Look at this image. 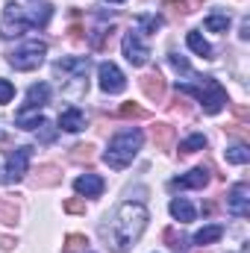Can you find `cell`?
I'll return each mask as SVG.
<instances>
[{
	"mask_svg": "<svg viewBox=\"0 0 250 253\" xmlns=\"http://www.w3.org/2000/svg\"><path fill=\"white\" fill-rule=\"evenodd\" d=\"M227 27H230V15H209L206 18L209 33H227Z\"/></svg>",
	"mask_w": 250,
	"mask_h": 253,
	"instance_id": "cell-25",
	"label": "cell"
},
{
	"mask_svg": "<svg viewBox=\"0 0 250 253\" xmlns=\"http://www.w3.org/2000/svg\"><path fill=\"white\" fill-rule=\"evenodd\" d=\"M85 248H88V239L83 233H71L65 239V253H85Z\"/></svg>",
	"mask_w": 250,
	"mask_h": 253,
	"instance_id": "cell-23",
	"label": "cell"
},
{
	"mask_svg": "<svg viewBox=\"0 0 250 253\" xmlns=\"http://www.w3.org/2000/svg\"><path fill=\"white\" fill-rule=\"evenodd\" d=\"M209 183V174H206V168H194V171H188L183 177H177L171 186L174 189H203Z\"/></svg>",
	"mask_w": 250,
	"mask_h": 253,
	"instance_id": "cell-13",
	"label": "cell"
},
{
	"mask_svg": "<svg viewBox=\"0 0 250 253\" xmlns=\"http://www.w3.org/2000/svg\"><path fill=\"white\" fill-rule=\"evenodd\" d=\"M74 189H77V194H85V197H97V194L103 191V180H100L97 174H85V177H80V180L74 183Z\"/></svg>",
	"mask_w": 250,
	"mask_h": 253,
	"instance_id": "cell-16",
	"label": "cell"
},
{
	"mask_svg": "<svg viewBox=\"0 0 250 253\" xmlns=\"http://www.w3.org/2000/svg\"><path fill=\"white\" fill-rule=\"evenodd\" d=\"M138 83H141V91H144L147 100H153V103H162L165 100V77L159 71H147Z\"/></svg>",
	"mask_w": 250,
	"mask_h": 253,
	"instance_id": "cell-11",
	"label": "cell"
},
{
	"mask_svg": "<svg viewBox=\"0 0 250 253\" xmlns=\"http://www.w3.org/2000/svg\"><path fill=\"white\" fill-rule=\"evenodd\" d=\"M30 27H33V18H27V12H24L21 6L9 3V6L3 9V21H0V36H3V39H18V36H24Z\"/></svg>",
	"mask_w": 250,
	"mask_h": 253,
	"instance_id": "cell-6",
	"label": "cell"
},
{
	"mask_svg": "<svg viewBox=\"0 0 250 253\" xmlns=\"http://www.w3.org/2000/svg\"><path fill=\"white\" fill-rule=\"evenodd\" d=\"M138 27H141V33H156L162 27V18L159 15H141L138 18Z\"/></svg>",
	"mask_w": 250,
	"mask_h": 253,
	"instance_id": "cell-30",
	"label": "cell"
},
{
	"mask_svg": "<svg viewBox=\"0 0 250 253\" xmlns=\"http://www.w3.org/2000/svg\"><path fill=\"white\" fill-rule=\"evenodd\" d=\"M150 138H153V144L159 150H171V144H174V126L171 124H153L150 126Z\"/></svg>",
	"mask_w": 250,
	"mask_h": 253,
	"instance_id": "cell-15",
	"label": "cell"
},
{
	"mask_svg": "<svg viewBox=\"0 0 250 253\" xmlns=\"http://www.w3.org/2000/svg\"><path fill=\"white\" fill-rule=\"evenodd\" d=\"M71 159H74V162H91V159H94V147H91V144H77V147L71 150Z\"/></svg>",
	"mask_w": 250,
	"mask_h": 253,
	"instance_id": "cell-27",
	"label": "cell"
},
{
	"mask_svg": "<svg viewBox=\"0 0 250 253\" xmlns=\"http://www.w3.org/2000/svg\"><path fill=\"white\" fill-rule=\"evenodd\" d=\"M56 183H62V171H59L53 162L39 165V171L33 174V186H36V189H47V186H56Z\"/></svg>",
	"mask_w": 250,
	"mask_h": 253,
	"instance_id": "cell-12",
	"label": "cell"
},
{
	"mask_svg": "<svg viewBox=\"0 0 250 253\" xmlns=\"http://www.w3.org/2000/svg\"><path fill=\"white\" fill-rule=\"evenodd\" d=\"M44 53H47V44L39 42V39H33V42H24L21 47L9 50L6 59H9V65L15 71H36L39 65L44 62Z\"/></svg>",
	"mask_w": 250,
	"mask_h": 253,
	"instance_id": "cell-4",
	"label": "cell"
},
{
	"mask_svg": "<svg viewBox=\"0 0 250 253\" xmlns=\"http://www.w3.org/2000/svg\"><path fill=\"white\" fill-rule=\"evenodd\" d=\"M65 212H71V215H83V212H85V203H83L80 197H71V200H65Z\"/></svg>",
	"mask_w": 250,
	"mask_h": 253,
	"instance_id": "cell-32",
	"label": "cell"
},
{
	"mask_svg": "<svg viewBox=\"0 0 250 253\" xmlns=\"http://www.w3.org/2000/svg\"><path fill=\"white\" fill-rule=\"evenodd\" d=\"M233 112H236V118H239V121H248V118H250V112H248V106H245V103H233Z\"/></svg>",
	"mask_w": 250,
	"mask_h": 253,
	"instance_id": "cell-36",
	"label": "cell"
},
{
	"mask_svg": "<svg viewBox=\"0 0 250 253\" xmlns=\"http://www.w3.org/2000/svg\"><path fill=\"white\" fill-rule=\"evenodd\" d=\"M0 245H3L6 251H12V248H15V242H12V239H0Z\"/></svg>",
	"mask_w": 250,
	"mask_h": 253,
	"instance_id": "cell-38",
	"label": "cell"
},
{
	"mask_svg": "<svg viewBox=\"0 0 250 253\" xmlns=\"http://www.w3.org/2000/svg\"><path fill=\"white\" fill-rule=\"evenodd\" d=\"M97 77H100V88L106 94H121L126 88V77L118 71V65H112V62H100Z\"/></svg>",
	"mask_w": 250,
	"mask_h": 253,
	"instance_id": "cell-8",
	"label": "cell"
},
{
	"mask_svg": "<svg viewBox=\"0 0 250 253\" xmlns=\"http://www.w3.org/2000/svg\"><path fill=\"white\" fill-rule=\"evenodd\" d=\"M165 9H171L174 15H186L188 3H186V0H165Z\"/></svg>",
	"mask_w": 250,
	"mask_h": 253,
	"instance_id": "cell-34",
	"label": "cell"
},
{
	"mask_svg": "<svg viewBox=\"0 0 250 253\" xmlns=\"http://www.w3.org/2000/svg\"><path fill=\"white\" fill-rule=\"evenodd\" d=\"M30 156H33V147H15V153H9V159H6V168H3V183H6V186L18 183V180L27 174Z\"/></svg>",
	"mask_w": 250,
	"mask_h": 253,
	"instance_id": "cell-7",
	"label": "cell"
},
{
	"mask_svg": "<svg viewBox=\"0 0 250 253\" xmlns=\"http://www.w3.org/2000/svg\"><path fill=\"white\" fill-rule=\"evenodd\" d=\"M47 100H50V85H47V83H39V85H30V91H27V103H24V106H30V109H42V106H47Z\"/></svg>",
	"mask_w": 250,
	"mask_h": 253,
	"instance_id": "cell-14",
	"label": "cell"
},
{
	"mask_svg": "<svg viewBox=\"0 0 250 253\" xmlns=\"http://www.w3.org/2000/svg\"><path fill=\"white\" fill-rule=\"evenodd\" d=\"M227 209L233 215H239V218H248L250 215V186L248 183H239V186L230 189V194H227Z\"/></svg>",
	"mask_w": 250,
	"mask_h": 253,
	"instance_id": "cell-10",
	"label": "cell"
},
{
	"mask_svg": "<svg viewBox=\"0 0 250 253\" xmlns=\"http://www.w3.org/2000/svg\"><path fill=\"white\" fill-rule=\"evenodd\" d=\"M171 215H174L177 221L188 224V221H194V206L188 203L186 197H177V200H171Z\"/></svg>",
	"mask_w": 250,
	"mask_h": 253,
	"instance_id": "cell-19",
	"label": "cell"
},
{
	"mask_svg": "<svg viewBox=\"0 0 250 253\" xmlns=\"http://www.w3.org/2000/svg\"><path fill=\"white\" fill-rule=\"evenodd\" d=\"M56 74L65 80V85H77L74 94H83L88 88V59L83 56H68L62 62H56Z\"/></svg>",
	"mask_w": 250,
	"mask_h": 253,
	"instance_id": "cell-5",
	"label": "cell"
},
{
	"mask_svg": "<svg viewBox=\"0 0 250 253\" xmlns=\"http://www.w3.org/2000/svg\"><path fill=\"white\" fill-rule=\"evenodd\" d=\"M165 245H168L174 253H186L188 251V239L183 236V233H177L174 227H168V230H165Z\"/></svg>",
	"mask_w": 250,
	"mask_h": 253,
	"instance_id": "cell-20",
	"label": "cell"
},
{
	"mask_svg": "<svg viewBox=\"0 0 250 253\" xmlns=\"http://www.w3.org/2000/svg\"><path fill=\"white\" fill-rule=\"evenodd\" d=\"M227 162H233V165H248L250 162V150L245 147V144L227 147Z\"/></svg>",
	"mask_w": 250,
	"mask_h": 253,
	"instance_id": "cell-24",
	"label": "cell"
},
{
	"mask_svg": "<svg viewBox=\"0 0 250 253\" xmlns=\"http://www.w3.org/2000/svg\"><path fill=\"white\" fill-rule=\"evenodd\" d=\"M177 91H180V94H191V97H197L209 115H218V112L227 106V91H224L221 83L212 80V77H203L197 85H194V83H183V85H177Z\"/></svg>",
	"mask_w": 250,
	"mask_h": 253,
	"instance_id": "cell-3",
	"label": "cell"
},
{
	"mask_svg": "<svg viewBox=\"0 0 250 253\" xmlns=\"http://www.w3.org/2000/svg\"><path fill=\"white\" fill-rule=\"evenodd\" d=\"M59 126L68 129V132H80V129L85 126V115H83L77 106H71V109H65L62 115H59Z\"/></svg>",
	"mask_w": 250,
	"mask_h": 253,
	"instance_id": "cell-17",
	"label": "cell"
},
{
	"mask_svg": "<svg viewBox=\"0 0 250 253\" xmlns=\"http://www.w3.org/2000/svg\"><path fill=\"white\" fill-rule=\"evenodd\" d=\"M68 33H71V42H80V39H83V27H77V24H74Z\"/></svg>",
	"mask_w": 250,
	"mask_h": 253,
	"instance_id": "cell-37",
	"label": "cell"
},
{
	"mask_svg": "<svg viewBox=\"0 0 250 253\" xmlns=\"http://www.w3.org/2000/svg\"><path fill=\"white\" fill-rule=\"evenodd\" d=\"M188 47H191V50H194V53H197V56H209V53H212V47H209V42H206V39H203V36H200V33H197V30H191V33H188Z\"/></svg>",
	"mask_w": 250,
	"mask_h": 253,
	"instance_id": "cell-22",
	"label": "cell"
},
{
	"mask_svg": "<svg viewBox=\"0 0 250 253\" xmlns=\"http://www.w3.org/2000/svg\"><path fill=\"white\" fill-rule=\"evenodd\" d=\"M15 97V85L9 80H0V103H9Z\"/></svg>",
	"mask_w": 250,
	"mask_h": 253,
	"instance_id": "cell-33",
	"label": "cell"
},
{
	"mask_svg": "<svg viewBox=\"0 0 250 253\" xmlns=\"http://www.w3.org/2000/svg\"><path fill=\"white\" fill-rule=\"evenodd\" d=\"M121 47H124V56L129 65H135V68H141V65H147L150 59V50H147V44L138 39V33H126L124 42H121Z\"/></svg>",
	"mask_w": 250,
	"mask_h": 253,
	"instance_id": "cell-9",
	"label": "cell"
},
{
	"mask_svg": "<svg viewBox=\"0 0 250 253\" xmlns=\"http://www.w3.org/2000/svg\"><path fill=\"white\" fill-rule=\"evenodd\" d=\"M15 124L21 126V129H36V126H44V118L39 115V109H30V106H24V109H18V115H15Z\"/></svg>",
	"mask_w": 250,
	"mask_h": 253,
	"instance_id": "cell-18",
	"label": "cell"
},
{
	"mask_svg": "<svg viewBox=\"0 0 250 253\" xmlns=\"http://www.w3.org/2000/svg\"><path fill=\"white\" fill-rule=\"evenodd\" d=\"M109 3H124V0H109Z\"/></svg>",
	"mask_w": 250,
	"mask_h": 253,
	"instance_id": "cell-39",
	"label": "cell"
},
{
	"mask_svg": "<svg viewBox=\"0 0 250 253\" xmlns=\"http://www.w3.org/2000/svg\"><path fill=\"white\" fill-rule=\"evenodd\" d=\"M141 141H144V135L138 129H121V132H115L112 141H109V147H106V165L115 168V171H124L126 165L135 159V153L141 150Z\"/></svg>",
	"mask_w": 250,
	"mask_h": 253,
	"instance_id": "cell-2",
	"label": "cell"
},
{
	"mask_svg": "<svg viewBox=\"0 0 250 253\" xmlns=\"http://www.w3.org/2000/svg\"><path fill=\"white\" fill-rule=\"evenodd\" d=\"M221 236H224V227H221V224H212V227H203V230L194 236V242H197V245H212V242H218Z\"/></svg>",
	"mask_w": 250,
	"mask_h": 253,
	"instance_id": "cell-21",
	"label": "cell"
},
{
	"mask_svg": "<svg viewBox=\"0 0 250 253\" xmlns=\"http://www.w3.org/2000/svg\"><path fill=\"white\" fill-rule=\"evenodd\" d=\"M171 65H174L177 71H183V74H191V68H188V62L183 59V56H177V53H171Z\"/></svg>",
	"mask_w": 250,
	"mask_h": 253,
	"instance_id": "cell-35",
	"label": "cell"
},
{
	"mask_svg": "<svg viewBox=\"0 0 250 253\" xmlns=\"http://www.w3.org/2000/svg\"><path fill=\"white\" fill-rule=\"evenodd\" d=\"M171 112H174V115H191V106H188L186 94H180V91H177V97H174V106H171Z\"/></svg>",
	"mask_w": 250,
	"mask_h": 253,
	"instance_id": "cell-31",
	"label": "cell"
},
{
	"mask_svg": "<svg viewBox=\"0 0 250 253\" xmlns=\"http://www.w3.org/2000/svg\"><path fill=\"white\" fill-rule=\"evenodd\" d=\"M118 118H147V109H141L138 103H124L118 109Z\"/></svg>",
	"mask_w": 250,
	"mask_h": 253,
	"instance_id": "cell-29",
	"label": "cell"
},
{
	"mask_svg": "<svg viewBox=\"0 0 250 253\" xmlns=\"http://www.w3.org/2000/svg\"><path fill=\"white\" fill-rule=\"evenodd\" d=\"M203 147H206V138H203V135H188L186 141L180 144V153L188 156V153H197V150H203Z\"/></svg>",
	"mask_w": 250,
	"mask_h": 253,
	"instance_id": "cell-26",
	"label": "cell"
},
{
	"mask_svg": "<svg viewBox=\"0 0 250 253\" xmlns=\"http://www.w3.org/2000/svg\"><path fill=\"white\" fill-rule=\"evenodd\" d=\"M0 221L3 224H15L18 221V206L9 200H0Z\"/></svg>",
	"mask_w": 250,
	"mask_h": 253,
	"instance_id": "cell-28",
	"label": "cell"
},
{
	"mask_svg": "<svg viewBox=\"0 0 250 253\" xmlns=\"http://www.w3.org/2000/svg\"><path fill=\"white\" fill-rule=\"evenodd\" d=\"M144 227H147V209L141 203H132L129 200V203H121L118 206L112 224L103 227V239H106V245L115 253H126V251L135 248V242L141 239Z\"/></svg>",
	"mask_w": 250,
	"mask_h": 253,
	"instance_id": "cell-1",
	"label": "cell"
}]
</instances>
